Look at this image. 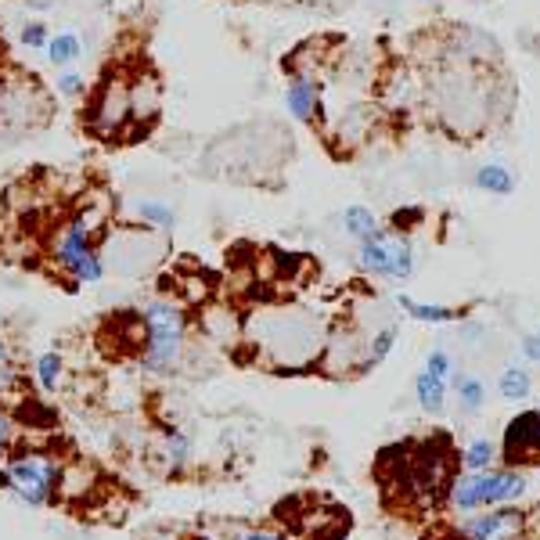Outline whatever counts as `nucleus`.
<instances>
[{
	"mask_svg": "<svg viewBox=\"0 0 540 540\" xmlns=\"http://www.w3.org/2000/svg\"><path fill=\"white\" fill-rule=\"evenodd\" d=\"M357 263L364 274L386 281H407L414 274V245L400 231H382L371 234L368 242L357 245Z\"/></svg>",
	"mask_w": 540,
	"mask_h": 540,
	"instance_id": "7",
	"label": "nucleus"
},
{
	"mask_svg": "<svg viewBox=\"0 0 540 540\" xmlns=\"http://www.w3.org/2000/svg\"><path fill=\"white\" fill-rule=\"evenodd\" d=\"M526 494V476L519 468H486V472H468L450 483V504L458 512H479V508H497L512 504Z\"/></svg>",
	"mask_w": 540,
	"mask_h": 540,
	"instance_id": "6",
	"label": "nucleus"
},
{
	"mask_svg": "<svg viewBox=\"0 0 540 540\" xmlns=\"http://www.w3.org/2000/svg\"><path fill=\"white\" fill-rule=\"evenodd\" d=\"M537 335H540V332H537Z\"/></svg>",
	"mask_w": 540,
	"mask_h": 540,
	"instance_id": "32",
	"label": "nucleus"
},
{
	"mask_svg": "<svg viewBox=\"0 0 540 540\" xmlns=\"http://www.w3.org/2000/svg\"><path fill=\"white\" fill-rule=\"evenodd\" d=\"M51 33H54V29L47 26V22H40V18H29L26 26L18 29V44L29 47V51H44L47 40H51Z\"/></svg>",
	"mask_w": 540,
	"mask_h": 540,
	"instance_id": "25",
	"label": "nucleus"
},
{
	"mask_svg": "<svg viewBox=\"0 0 540 540\" xmlns=\"http://www.w3.org/2000/svg\"><path fill=\"white\" fill-rule=\"evenodd\" d=\"M454 382V389H458V396H461V404L468 407V411H479V404H483V382L479 378H472V375H454L450 378Z\"/></svg>",
	"mask_w": 540,
	"mask_h": 540,
	"instance_id": "26",
	"label": "nucleus"
},
{
	"mask_svg": "<svg viewBox=\"0 0 540 540\" xmlns=\"http://www.w3.org/2000/svg\"><path fill=\"white\" fill-rule=\"evenodd\" d=\"M130 213H134L137 224L152 227L159 234H173V227H177V209L166 198H152V195L130 198Z\"/></svg>",
	"mask_w": 540,
	"mask_h": 540,
	"instance_id": "12",
	"label": "nucleus"
},
{
	"mask_svg": "<svg viewBox=\"0 0 540 540\" xmlns=\"http://www.w3.org/2000/svg\"><path fill=\"white\" fill-rule=\"evenodd\" d=\"M245 540H288L285 533H267V530H249Z\"/></svg>",
	"mask_w": 540,
	"mask_h": 540,
	"instance_id": "31",
	"label": "nucleus"
},
{
	"mask_svg": "<svg viewBox=\"0 0 540 540\" xmlns=\"http://www.w3.org/2000/svg\"><path fill=\"white\" fill-rule=\"evenodd\" d=\"M137 371L148 378H173L191 353V317L180 299H144L134 310Z\"/></svg>",
	"mask_w": 540,
	"mask_h": 540,
	"instance_id": "1",
	"label": "nucleus"
},
{
	"mask_svg": "<svg viewBox=\"0 0 540 540\" xmlns=\"http://www.w3.org/2000/svg\"><path fill=\"white\" fill-rule=\"evenodd\" d=\"M15 447H18V422H15V414L0 404V461L8 458Z\"/></svg>",
	"mask_w": 540,
	"mask_h": 540,
	"instance_id": "27",
	"label": "nucleus"
},
{
	"mask_svg": "<svg viewBox=\"0 0 540 540\" xmlns=\"http://www.w3.org/2000/svg\"><path fill=\"white\" fill-rule=\"evenodd\" d=\"M342 231L350 234L353 242H368L371 234H378L382 231V220H378V213L375 209H368V206H346L342 209Z\"/></svg>",
	"mask_w": 540,
	"mask_h": 540,
	"instance_id": "15",
	"label": "nucleus"
},
{
	"mask_svg": "<svg viewBox=\"0 0 540 540\" xmlns=\"http://www.w3.org/2000/svg\"><path fill=\"white\" fill-rule=\"evenodd\" d=\"M501 461L508 468L540 465V411H519L504 425Z\"/></svg>",
	"mask_w": 540,
	"mask_h": 540,
	"instance_id": "8",
	"label": "nucleus"
},
{
	"mask_svg": "<svg viewBox=\"0 0 540 540\" xmlns=\"http://www.w3.org/2000/svg\"><path fill=\"white\" fill-rule=\"evenodd\" d=\"M285 108L288 116L303 126H314L321 119V80L314 72L296 69L285 83Z\"/></svg>",
	"mask_w": 540,
	"mask_h": 540,
	"instance_id": "10",
	"label": "nucleus"
},
{
	"mask_svg": "<svg viewBox=\"0 0 540 540\" xmlns=\"http://www.w3.org/2000/svg\"><path fill=\"white\" fill-rule=\"evenodd\" d=\"M425 540H468V533L465 530H436V533H429Z\"/></svg>",
	"mask_w": 540,
	"mask_h": 540,
	"instance_id": "30",
	"label": "nucleus"
},
{
	"mask_svg": "<svg viewBox=\"0 0 540 540\" xmlns=\"http://www.w3.org/2000/svg\"><path fill=\"white\" fill-rule=\"evenodd\" d=\"M396 303H400V310H404L411 321H422V324H450L461 317V310H454V306L418 303V299H411V296H396Z\"/></svg>",
	"mask_w": 540,
	"mask_h": 540,
	"instance_id": "16",
	"label": "nucleus"
},
{
	"mask_svg": "<svg viewBox=\"0 0 540 540\" xmlns=\"http://www.w3.org/2000/svg\"><path fill=\"white\" fill-rule=\"evenodd\" d=\"M54 94L65 101H83L90 94V83L76 65H72V69H58V76H54Z\"/></svg>",
	"mask_w": 540,
	"mask_h": 540,
	"instance_id": "20",
	"label": "nucleus"
},
{
	"mask_svg": "<svg viewBox=\"0 0 540 540\" xmlns=\"http://www.w3.org/2000/svg\"><path fill=\"white\" fill-rule=\"evenodd\" d=\"M162 450H166V461L170 465H188L191 454H195V443L184 429H170L162 436Z\"/></svg>",
	"mask_w": 540,
	"mask_h": 540,
	"instance_id": "22",
	"label": "nucleus"
},
{
	"mask_svg": "<svg viewBox=\"0 0 540 540\" xmlns=\"http://www.w3.org/2000/svg\"><path fill=\"white\" fill-rule=\"evenodd\" d=\"M414 393H418V404H422L425 411H443V400H447V378L432 375L429 368H422L418 378H414Z\"/></svg>",
	"mask_w": 540,
	"mask_h": 540,
	"instance_id": "17",
	"label": "nucleus"
},
{
	"mask_svg": "<svg viewBox=\"0 0 540 540\" xmlns=\"http://www.w3.org/2000/svg\"><path fill=\"white\" fill-rule=\"evenodd\" d=\"M83 126L90 130V137L98 141H130L137 137L134 123V105H130V72L116 69L108 72L105 80L87 94V112H83Z\"/></svg>",
	"mask_w": 540,
	"mask_h": 540,
	"instance_id": "5",
	"label": "nucleus"
},
{
	"mask_svg": "<svg viewBox=\"0 0 540 540\" xmlns=\"http://www.w3.org/2000/svg\"><path fill=\"white\" fill-rule=\"evenodd\" d=\"M497 389H501L504 400H512V404H522L526 396H530L533 389V378L526 368H504L501 382H497Z\"/></svg>",
	"mask_w": 540,
	"mask_h": 540,
	"instance_id": "21",
	"label": "nucleus"
},
{
	"mask_svg": "<svg viewBox=\"0 0 540 540\" xmlns=\"http://www.w3.org/2000/svg\"><path fill=\"white\" fill-rule=\"evenodd\" d=\"M44 54L54 69H72V65L83 58V36L76 33V29H54Z\"/></svg>",
	"mask_w": 540,
	"mask_h": 540,
	"instance_id": "13",
	"label": "nucleus"
},
{
	"mask_svg": "<svg viewBox=\"0 0 540 540\" xmlns=\"http://www.w3.org/2000/svg\"><path fill=\"white\" fill-rule=\"evenodd\" d=\"M393 342H396V328H382V332L371 339V346H368V353H364V360H360V371H371V368H378L382 360L393 353Z\"/></svg>",
	"mask_w": 540,
	"mask_h": 540,
	"instance_id": "23",
	"label": "nucleus"
},
{
	"mask_svg": "<svg viewBox=\"0 0 540 540\" xmlns=\"http://www.w3.org/2000/svg\"><path fill=\"white\" fill-rule=\"evenodd\" d=\"M47 260L58 267V274L69 278V285H101L108 278V263L101 252V234L87 227L80 213H69L47 234Z\"/></svg>",
	"mask_w": 540,
	"mask_h": 540,
	"instance_id": "2",
	"label": "nucleus"
},
{
	"mask_svg": "<svg viewBox=\"0 0 540 540\" xmlns=\"http://www.w3.org/2000/svg\"><path fill=\"white\" fill-rule=\"evenodd\" d=\"M65 375H69V368H65L62 350H44L33 360V382L40 393H58L65 386Z\"/></svg>",
	"mask_w": 540,
	"mask_h": 540,
	"instance_id": "14",
	"label": "nucleus"
},
{
	"mask_svg": "<svg viewBox=\"0 0 540 540\" xmlns=\"http://www.w3.org/2000/svg\"><path fill=\"white\" fill-rule=\"evenodd\" d=\"M497 461V447L490 440H472L465 450V468L468 472H486Z\"/></svg>",
	"mask_w": 540,
	"mask_h": 540,
	"instance_id": "24",
	"label": "nucleus"
},
{
	"mask_svg": "<svg viewBox=\"0 0 540 540\" xmlns=\"http://www.w3.org/2000/svg\"><path fill=\"white\" fill-rule=\"evenodd\" d=\"M436 98H440V119L458 137H468L483 126V116H490V90L476 80L468 62L447 65L436 76Z\"/></svg>",
	"mask_w": 540,
	"mask_h": 540,
	"instance_id": "4",
	"label": "nucleus"
},
{
	"mask_svg": "<svg viewBox=\"0 0 540 540\" xmlns=\"http://www.w3.org/2000/svg\"><path fill=\"white\" fill-rule=\"evenodd\" d=\"M465 533L468 540H530V515L512 504H497L476 519H468Z\"/></svg>",
	"mask_w": 540,
	"mask_h": 540,
	"instance_id": "9",
	"label": "nucleus"
},
{
	"mask_svg": "<svg viewBox=\"0 0 540 540\" xmlns=\"http://www.w3.org/2000/svg\"><path fill=\"white\" fill-rule=\"evenodd\" d=\"M130 105H134L137 130L144 134V130H148L162 112V83L152 69L130 72Z\"/></svg>",
	"mask_w": 540,
	"mask_h": 540,
	"instance_id": "11",
	"label": "nucleus"
},
{
	"mask_svg": "<svg viewBox=\"0 0 540 540\" xmlns=\"http://www.w3.org/2000/svg\"><path fill=\"white\" fill-rule=\"evenodd\" d=\"M0 490H8L22 504L44 508V504L58 501V494L65 490V468L51 450L15 447L8 458L0 461Z\"/></svg>",
	"mask_w": 540,
	"mask_h": 540,
	"instance_id": "3",
	"label": "nucleus"
},
{
	"mask_svg": "<svg viewBox=\"0 0 540 540\" xmlns=\"http://www.w3.org/2000/svg\"><path fill=\"white\" fill-rule=\"evenodd\" d=\"M425 368H429L432 375H440V378H447V382H450V357H447V350H432L429 360H425Z\"/></svg>",
	"mask_w": 540,
	"mask_h": 540,
	"instance_id": "28",
	"label": "nucleus"
},
{
	"mask_svg": "<svg viewBox=\"0 0 540 540\" xmlns=\"http://www.w3.org/2000/svg\"><path fill=\"white\" fill-rule=\"evenodd\" d=\"M522 357L540 364V335H526V339H522Z\"/></svg>",
	"mask_w": 540,
	"mask_h": 540,
	"instance_id": "29",
	"label": "nucleus"
},
{
	"mask_svg": "<svg viewBox=\"0 0 540 540\" xmlns=\"http://www.w3.org/2000/svg\"><path fill=\"white\" fill-rule=\"evenodd\" d=\"M476 188L490 191V195H512L515 177H512V170H508V166H501V162H490V166H483V170L476 173Z\"/></svg>",
	"mask_w": 540,
	"mask_h": 540,
	"instance_id": "19",
	"label": "nucleus"
},
{
	"mask_svg": "<svg viewBox=\"0 0 540 540\" xmlns=\"http://www.w3.org/2000/svg\"><path fill=\"white\" fill-rule=\"evenodd\" d=\"M18 393H22V368H18L15 350L0 339V404L11 400V396H18Z\"/></svg>",
	"mask_w": 540,
	"mask_h": 540,
	"instance_id": "18",
	"label": "nucleus"
}]
</instances>
